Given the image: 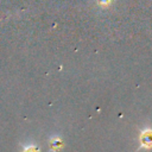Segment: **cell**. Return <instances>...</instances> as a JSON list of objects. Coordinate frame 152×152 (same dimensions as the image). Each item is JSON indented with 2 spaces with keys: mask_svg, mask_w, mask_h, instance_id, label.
Here are the masks:
<instances>
[{
  "mask_svg": "<svg viewBox=\"0 0 152 152\" xmlns=\"http://www.w3.org/2000/svg\"><path fill=\"white\" fill-rule=\"evenodd\" d=\"M27 152H37V150H34V148H30V151H27Z\"/></svg>",
  "mask_w": 152,
  "mask_h": 152,
  "instance_id": "obj_2",
  "label": "cell"
},
{
  "mask_svg": "<svg viewBox=\"0 0 152 152\" xmlns=\"http://www.w3.org/2000/svg\"><path fill=\"white\" fill-rule=\"evenodd\" d=\"M141 141L145 146H151L152 145V132H147V133H144L142 138H141Z\"/></svg>",
  "mask_w": 152,
  "mask_h": 152,
  "instance_id": "obj_1",
  "label": "cell"
}]
</instances>
